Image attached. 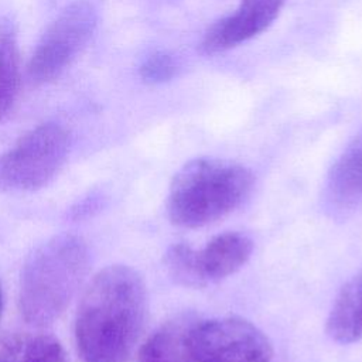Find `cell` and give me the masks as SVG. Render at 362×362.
<instances>
[{"label": "cell", "instance_id": "cell-1", "mask_svg": "<svg viewBox=\"0 0 362 362\" xmlns=\"http://www.w3.org/2000/svg\"><path fill=\"white\" fill-rule=\"evenodd\" d=\"M147 311L141 276L124 264L102 269L86 287L75 318L81 362H126Z\"/></svg>", "mask_w": 362, "mask_h": 362}, {"label": "cell", "instance_id": "cell-2", "mask_svg": "<svg viewBox=\"0 0 362 362\" xmlns=\"http://www.w3.org/2000/svg\"><path fill=\"white\" fill-rule=\"evenodd\" d=\"M89 269L85 240L59 233L27 257L18 290V310L25 322L42 327L55 321L68 307Z\"/></svg>", "mask_w": 362, "mask_h": 362}, {"label": "cell", "instance_id": "cell-3", "mask_svg": "<svg viewBox=\"0 0 362 362\" xmlns=\"http://www.w3.org/2000/svg\"><path fill=\"white\" fill-rule=\"evenodd\" d=\"M252 185L253 174L245 165L209 157L191 160L171 181L168 218L182 228L205 226L236 209Z\"/></svg>", "mask_w": 362, "mask_h": 362}, {"label": "cell", "instance_id": "cell-4", "mask_svg": "<svg viewBox=\"0 0 362 362\" xmlns=\"http://www.w3.org/2000/svg\"><path fill=\"white\" fill-rule=\"evenodd\" d=\"M69 150L66 130L54 122L27 132L0 156V189L34 191L47 185L59 171Z\"/></svg>", "mask_w": 362, "mask_h": 362}, {"label": "cell", "instance_id": "cell-5", "mask_svg": "<svg viewBox=\"0 0 362 362\" xmlns=\"http://www.w3.org/2000/svg\"><path fill=\"white\" fill-rule=\"evenodd\" d=\"M98 24V11L88 0L68 4L47 27L30 61L28 78L34 83L57 79L83 49Z\"/></svg>", "mask_w": 362, "mask_h": 362}, {"label": "cell", "instance_id": "cell-6", "mask_svg": "<svg viewBox=\"0 0 362 362\" xmlns=\"http://www.w3.org/2000/svg\"><path fill=\"white\" fill-rule=\"evenodd\" d=\"M253 243L240 232H225L202 249L173 245L164 257L168 274L187 287H204L236 273L250 257Z\"/></svg>", "mask_w": 362, "mask_h": 362}, {"label": "cell", "instance_id": "cell-7", "mask_svg": "<svg viewBox=\"0 0 362 362\" xmlns=\"http://www.w3.org/2000/svg\"><path fill=\"white\" fill-rule=\"evenodd\" d=\"M189 348L197 362H270L273 356L269 338L238 317L195 321Z\"/></svg>", "mask_w": 362, "mask_h": 362}, {"label": "cell", "instance_id": "cell-8", "mask_svg": "<svg viewBox=\"0 0 362 362\" xmlns=\"http://www.w3.org/2000/svg\"><path fill=\"white\" fill-rule=\"evenodd\" d=\"M284 0H240L238 8L215 21L205 33L201 48L206 54H216L252 40L280 14Z\"/></svg>", "mask_w": 362, "mask_h": 362}, {"label": "cell", "instance_id": "cell-9", "mask_svg": "<svg viewBox=\"0 0 362 362\" xmlns=\"http://www.w3.org/2000/svg\"><path fill=\"white\" fill-rule=\"evenodd\" d=\"M322 208L334 219L362 209V133L332 164L322 191Z\"/></svg>", "mask_w": 362, "mask_h": 362}, {"label": "cell", "instance_id": "cell-10", "mask_svg": "<svg viewBox=\"0 0 362 362\" xmlns=\"http://www.w3.org/2000/svg\"><path fill=\"white\" fill-rule=\"evenodd\" d=\"M194 324L189 315H178L164 322L143 344L136 362H197L189 348Z\"/></svg>", "mask_w": 362, "mask_h": 362}, {"label": "cell", "instance_id": "cell-11", "mask_svg": "<svg viewBox=\"0 0 362 362\" xmlns=\"http://www.w3.org/2000/svg\"><path fill=\"white\" fill-rule=\"evenodd\" d=\"M327 332L339 344L362 339V270L337 296L327 320Z\"/></svg>", "mask_w": 362, "mask_h": 362}, {"label": "cell", "instance_id": "cell-12", "mask_svg": "<svg viewBox=\"0 0 362 362\" xmlns=\"http://www.w3.org/2000/svg\"><path fill=\"white\" fill-rule=\"evenodd\" d=\"M1 362H69L61 342L45 334H8L0 339Z\"/></svg>", "mask_w": 362, "mask_h": 362}, {"label": "cell", "instance_id": "cell-13", "mask_svg": "<svg viewBox=\"0 0 362 362\" xmlns=\"http://www.w3.org/2000/svg\"><path fill=\"white\" fill-rule=\"evenodd\" d=\"M20 85L18 47L13 28L0 27V119L10 110Z\"/></svg>", "mask_w": 362, "mask_h": 362}, {"label": "cell", "instance_id": "cell-14", "mask_svg": "<svg viewBox=\"0 0 362 362\" xmlns=\"http://www.w3.org/2000/svg\"><path fill=\"white\" fill-rule=\"evenodd\" d=\"M178 72L175 59L167 52H154L140 65L139 74L147 83H164L171 81Z\"/></svg>", "mask_w": 362, "mask_h": 362}, {"label": "cell", "instance_id": "cell-15", "mask_svg": "<svg viewBox=\"0 0 362 362\" xmlns=\"http://www.w3.org/2000/svg\"><path fill=\"white\" fill-rule=\"evenodd\" d=\"M1 307H3V293H1V286H0V314H1Z\"/></svg>", "mask_w": 362, "mask_h": 362}, {"label": "cell", "instance_id": "cell-16", "mask_svg": "<svg viewBox=\"0 0 362 362\" xmlns=\"http://www.w3.org/2000/svg\"><path fill=\"white\" fill-rule=\"evenodd\" d=\"M0 362H1V361H0Z\"/></svg>", "mask_w": 362, "mask_h": 362}]
</instances>
